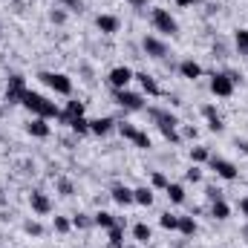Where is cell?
I'll return each mask as SVG.
<instances>
[{
	"label": "cell",
	"mask_w": 248,
	"mask_h": 248,
	"mask_svg": "<svg viewBox=\"0 0 248 248\" xmlns=\"http://www.w3.org/2000/svg\"><path fill=\"white\" fill-rule=\"evenodd\" d=\"M185 179L187 182H202V168H199V165H190L185 170Z\"/></svg>",
	"instance_id": "8d00e7d4"
},
{
	"label": "cell",
	"mask_w": 248,
	"mask_h": 248,
	"mask_svg": "<svg viewBox=\"0 0 248 248\" xmlns=\"http://www.w3.org/2000/svg\"><path fill=\"white\" fill-rule=\"evenodd\" d=\"M234 144H237V150H243V153L248 156V139H237Z\"/></svg>",
	"instance_id": "ee69618b"
},
{
	"label": "cell",
	"mask_w": 248,
	"mask_h": 248,
	"mask_svg": "<svg viewBox=\"0 0 248 248\" xmlns=\"http://www.w3.org/2000/svg\"><path fill=\"white\" fill-rule=\"evenodd\" d=\"M133 144H136L139 150H150V147H153V139H150L144 130H139V133L133 136Z\"/></svg>",
	"instance_id": "f546056e"
},
{
	"label": "cell",
	"mask_w": 248,
	"mask_h": 248,
	"mask_svg": "<svg viewBox=\"0 0 248 248\" xmlns=\"http://www.w3.org/2000/svg\"><path fill=\"white\" fill-rule=\"evenodd\" d=\"M136 81L141 84V93H147V95H162V87L156 84L153 75H147V72H136Z\"/></svg>",
	"instance_id": "e0dca14e"
},
{
	"label": "cell",
	"mask_w": 248,
	"mask_h": 248,
	"mask_svg": "<svg viewBox=\"0 0 248 248\" xmlns=\"http://www.w3.org/2000/svg\"><path fill=\"white\" fill-rule=\"evenodd\" d=\"M179 75H182V78H187V81L202 78V63L193 61V58H185V61L179 63Z\"/></svg>",
	"instance_id": "2e32d148"
},
{
	"label": "cell",
	"mask_w": 248,
	"mask_h": 248,
	"mask_svg": "<svg viewBox=\"0 0 248 248\" xmlns=\"http://www.w3.org/2000/svg\"><path fill=\"white\" fill-rule=\"evenodd\" d=\"M116 133H119L122 139H127V141H133V136L139 133V127H136L133 122H119L116 124Z\"/></svg>",
	"instance_id": "83f0119b"
},
{
	"label": "cell",
	"mask_w": 248,
	"mask_h": 248,
	"mask_svg": "<svg viewBox=\"0 0 248 248\" xmlns=\"http://www.w3.org/2000/svg\"><path fill=\"white\" fill-rule=\"evenodd\" d=\"M211 217H214V219H219V222H225V219L231 217V205H228L225 199H217V202H211Z\"/></svg>",
	"instance_id": "603a6c76"
},
{
	"label": "cell",
	"mask_w": 248,
	"mask_h": 248,
	"mask_svg": "<svg viewBox=\"0 0 248 248\" xmlns=\"http://www.w3.org/2000/svg\"><path fill=\"white\" fill-rule=\"evenodd\" d=\"M61 9H69V12H81V0H61Z\"/></svg>",
	"instance_id": "ab89813d"
},
{
	"label": "cell",
	"mask_w": 248,
	"mask_h": 248,
	"mask_svg": "<svg viewBox=\"0 0 248 248\" xmlns=\"http://www.w3.org/2000/svg\"><path fill=\"white\" fill-rule=\"evenodd\" d=\"M159 225H162L165 231H176V228H179V217H176V214H162V217H159Z\"/></svg>",
	"instance_id": "1f68e13d"
},
{
	"label": "cell",
	"mask_w": 248,
	"mask_h": 248,
	"mask_svg": "<svg viewBox=\"0 0 248 248\" xmlns=\"http://www.w3.org/2000/svg\"><path fill=\"white\" fill-rule=\"evenodd\" d=\"M38 78H41L55 95H63V98L72 95V78H69L66 72H38Z\"/></svg>",
	"instance_id": "3957f363"
},
{
	"label": "cell",
	"mask_w": 248,
	"mask_h": 248,
	"mask_svg": "<svg viewBox=\"0 0 248 248\" xmlns=\"http://www.w3.org/2000/svg\"><path fill=\"white\" fill-rule=\"evenodd\" d=\"M208 165H211V170H214L219 179H225V182H234V179L240 176L237 165H234V162H228V159H222V156H211V159H208Z\"/></svg>",
	"instance_id": "52a82bcc"
},
{
	"label": "cell",
	"mask_w": 248,
	"mask_h": 248,
	"mask_svg": "<svg viewBox=\"0 0 248 248\" xmlns=\"http://www.w3.org/2000/svg\"><path fill=\"white\" fill-rule=\"evenodd\" d=\"M26 78L20 75V72H15V75H9V84H6V93H3V101L12 107V104H20L23 101V95H26Z\"/></svg>",
	"instance_id": "5b68a950"
},
{
	"label": "cell",
	"mask_w": 248,
	"mask_h": 248,
	"mask_svg": "<svg viewBox=\"0 0 248 248\" xmlns=\"http://www.w3.org/2000/svg\"><path fill=\"white\" fill-rule=\"evenodd\" d=\"M124 248H141V246H139V243H136V246H124Z\"/></svg>",
	"instance_id": "c3c4849f"
},
{
	"label": "cell",
	"mask_w": 248,
	"mask_h": 248,
	"mask_svg": "<svg viewBox=\"0 0 248 248\" xmlns=\"http://www.w3.org/2000/svg\"><path fill=\"white\" fill-rule=\"evenodd\" d=\"M26 133L32 136V139H49V133H52V127L46 119H41V116H35L32 122L26 124Z\"/></svg>",
	"instance_id": "4fadbf2b"
},
{
	"label": "cell",
	"mask_w": 248,
	"mask_h": 248,
	"mask_svg": "<svg viewBox=\"0 0 248 248\" xmlns=\"http://www.w3.org/2000/svg\"><path fill=\"white\" fill-rule=\"evenodd\" d=\"M78 116H84V101H66V107L61 110V116H58V122L61 124H69L72 119H78Z\"/></svg>",
	"instance_id": "9a60e30c"
},
{
	"label": "cell",
	"mask_w": 248,
	"mask_h": 248,
	"mask_svg": "<svg viewBox=\"0 0 248 248\" xmlns=\"http://www.w3.org/2000/svg\"><path fill=\"white\" fill-rule=\"evenodd\" d=\"M52 228H55L58 234H69V231H72V219H69V217H55V219H52Z\"/></svg>",
	"instance_id": "d6a6232c"
},
{
	"label": "cell",
	"mask_w": 248,
	"mask_h": 248,
	"mask_svg": "<svg viewBox=\"0 0 248 248\" xmlns=\"http://www.w3.org/2000/svg\"><path fill=\"white\" fill-rule=\"evenodd\" d=\"M150 187H156V190H165V187H168V176H165L162 170H153V173H150Z\"/></svg>",
	"instance_id": "836d02e7"
},
{
	"label": "cell",
	"mask_w": 248,
	"mask_h": 248,
	"mask_svg": "<svg viewBox=\"0 0 248 248\" xmlns=\"http://www.w3.org/2000/svg\"><path fill=\"white\" fill-rule=\"evenodd\" d=\"M133 240H136L139 246H147V243L153 240V228H150L147 222H136V225H133Z\"/></svg>",
	"instance_id": "ffe728a7"
},
{
	"label": "cell",
	"mask_w": 248,
	"mask_h": 248,
	"mask_svg": "<svg viewBox=\"0 0 248 248\" xmlns=\"http://www.w3.org/2000/svg\"><path fill=\"white\" fill-rule=\"evenodd\" d=\"M72 228H78V231L93 228V217H90V214H75V217H72Z\"/></svg>",
	"instance_id": "4dcf8cb0"
},
{
	"label": "cell",
	"mask_w": 248,
	"mask_h": 248,
	"mask_svg": "<svg viewBox=\"0 0 248 248\" xmlns=\"http://www.w3.org/2000/svg\"><path fill=\"white\" fill-rule=\"evenodd\" d=\"M66 127H69L75 136H87V133H90V119H87V116H78V119H72Z\"/></svg>",
	"instance_id": "484cf974"
},
{
	"label": "cell",
	"mask_w": 248,
	"mask_h": 248,
	"mask_svg": "<svg viewBox=\"0 0 248 248\" xmlns=\"http://www.w3.org/2000/svg\"><path fill=\"white\" fill-rule=\"evenodd\" d=\"M182 237H193L196 231H199V225H196V219L193 217H179V228H176Z\"/></svg>",
	"instance_id": "d4e9b609"
},
{
	"label": "cell",
	"mask_w": 248,
	"mask_h": 248,
	"mask_svg": "<svg viewBox=\"0 0 248 248\" xmlns=\"http://www.w3.org/2000/svg\"><path fill=\"white\" fill-rule=\"evenodd\" d=\"M165 193H168V199L173 202V205H185V185H179V182H168L165 187Z\"/></svg>",
	"instance_id": "7402d4cb"
},
{
	"label": "cell",
	"mask_w": 248,
	"mask_h": 248,
	"mask_svg": "<svg viewBox=\"0 0 248 248\" xmlns=\"http://www.w3.org/2000/svg\"><path fill=\"white\" fill-rule=\"evenodd\" d=\"M44 101H46V95H41V93H35V90H26V95H23L20 107H26L32 116H38V113H41V107H44Z\"/></svg>",
	"instance_id": "5bb4252c"
},
{
	"label": "cell",
	"mask_w": 248,
	"mask_h": 248,
	"mask_svg": "<svg viewBox=\"0 0 248 248\" xmlns=\"http://www.w3.org/2000/svg\"><path fill=\"white\" fill-rule=\"evenodd\" d=\"M202 116H205V119H217L219 113H217V107H214V104H205V107H202Z\"/></svg>",
	"instance_id": "60d3db41"
},
{
	"label": "cell",
	"mask_w": 248,
	"mask_h": 248,
	"mask_svg": "<svg viewBox=\"0 0 248 248\" xmlns=\"http://www.w3.org/2000/svg\"><path fill=\"white\" fill-rule=\"evenodd\" d=\"M113 101L124 113H141L144 110V98L139 93H133V90H113Z\"/></svg>",
	"instance_id": "8992f818"
},
{
	"label": "cell",
	"mask_w": 248,
	"mask_h": 248,
	"mask_svg": "<svg viewBox=\"0 0 248 248\" xmlns=\"http://www.w3.org/2000/svg\"><path fill=\"white\" fill-rule=\"evenodd\" d=\"M95 29H98L101 35H116V32L122 29V20H119L116 15H98V17H95Z\"/></svg>",
	"instance_id": "8fae6325"
},
{
	"label": "cell",
	"mask_w": 248,
	"mask_h": 248,
	"mask_svg": "<svg viewBox=\"0 0 248 248\" xmlns=\"http://www.w3.org/2000/svg\"><path fill=\"white\" fill-rule=\"evenodd\" d=\"M116 222H119V217L110 214V211H95V214H93V225H98V228H107V231H110Z\"/></svg>",
	"instance_id": "44dd1931"
},
{
	"label": "cell",
	"mask_w": 248,
	"mask_h": 248,
	"mask_svg": "<svg viewBox=\"0 0 248 248\" xmlns=\"http://www.w3.org/2000/svg\"><path fill=\"white\" fill-rule=\"evenodd\" d=\"M237 81H240L237 72H214L211 75V93L217 98H231L237 90Z\"/></svg>",
	"instance_id": "7a4b0ae2"
},
{
	"label": "cell",
	"mask_w": 248,
	"mask_h": 248,
	"mask_svg": "<svg viewBox=\"0 0 248 248\" xmlns=\"http://www.w3.org/2000/svg\"><path fill=\"white\" fill-rule=\"evenodd\" d=\"M136 78V72L130 69V66H113L110 72H107V84L113 87V90H130V81Z\"/></svg>",
	"instance_id": "ba28073f"
},
{
	"label": "cell",
	"mask_w": 248,
	"mask_h": 248,
	"mask_svg": "<svg viewBox=\"0 0 248 248\" xmlns=\"http://www.w3.org/2000/svg\"><path fill=\"white\" fill-rule=\"evenodd\" d=\"M240 214L248 219V196H243V199H240Z\"/></svg>",
	"instance_id": "f6af8a7d"
},
{
	"label": "cell",
	"mask_w": 248,
	"mask_h": 248,
	"mask_svg": "<svg viewBox=\"0 0 248 248\" xmlns=\"http://www.w3.org/2000/svg\"><path fill=\"white\" fill-rule=\"evenodd\" d=\"M196 3H199V0H176L179 9H190V6H196Z\"/></svg>",
	"instance_id": "7dc6e473"
},
{
	"label": "cell",
	"mask_w": 248,
	"mask_h": 248,
	"mask_svg": "<svg viewBox=\"0 0 248 248\" xmlns=\"http://www.w3.org/2000/svg\"><path fill=\"white\" fill-rule=\"evenodd\" d=\"M141 49H144V55L153 58V61H162V58L168 55V44H165L162 38H156V35H144V38H141Z\"/></svg>",
	"instance_id": "9c48e42d"
},
{
	"label": "cell",
	"mask_w": 248,
	"mask_h": 248,
	"mask_svg": "<svg viewBox=\"0 0 248 248\" xmlns=\"http://www.w3.org/2000/svg\"><path fill=\"white\" fill-rule=\"evenodd\" d=\"M150 23H153V29H156L159 35H170V38H173V35L179 32V23H176V17H173L168 9H162V6L150 12Z\"/></svg>",
	"instance_id": "277c9868"
},
{
	"label": "cell",
	"mask_w": 248,
	"mask_h": 248,
	"mask_svg": "<svg viewBox=\"0 0 248 248\" xmlns=\"http://www.w3.org/2000/svg\"><path fill=\"white\" fill-rule=\"evenodd\" d=\"M29 208H32V214H38V217H49V214H52V199H49V193L32 190V193H29Z\"/></svg>",
	"instance_id": "30bf717a"
},
{
	"label": "cell",
	"mask_w": 248,
	"mask_h": 248,
	"mask_svg": "<svg viewBox=\"0 0 248 248\" xmlns=\"http://www.w3.org/2000/svg\"><path fill=\"white\" fill-rule=\"evenodd\" d=\"M107 248H124V222L122 219L110 228V246Z\"/></svg>",
	"instance_id": "cb8c5ba5"
},
{
	"label": "cell",
	"mask_w": 248,
	"mask_h": 248,
	"mask_svg": "<svg viewBox=\"0 0 248 248\" xmlns=\"http://www.w3.org/2000/svg\"><path fill=\"white\" fill-rule=\"evenodd\" d=\"M110 196H113L116 205H133V187H127V185H113Z\"/></svg>",
	"instance_id": "d6986e66"
},
{
	"label": "cell",
	"mask_w": 248,
	"mask_h": 248,
	"mask_svg": "<svg viewBox=\"0 0 248 248\" xmlns=\"http://www.w3.org/2000/svg\"><path fill=\"white\" fill-rule=\"evenodd\" d=\"M147 116L156 122V127H159V133L170 141V144H182V133H179V116H173L170 110H159V107H150L147 110Z\"/></svg>",
	"instance_id": "6da1fadb"
},
{
	"label": "cell",
	"mask_w": 248,
	"mask_h": 248,
	"mask_svg": "<svg viewBox=\"0 0 248 248\" xmlns=\"http://www.w3.org/2000/svg\"><path fill=\"white\" fill-rule=\"evenodd\" d=\"M208 159H211V150H208V147H202V144L190 147V162H193V165H202V162H208Z\"/></svg>",
	"instance_id": "f1b7e54d"
},
{
	"label": "cell",
	"mask_w": 248,
	"mask_h": 248,
	"mask_svg": "<svg viewBox=\"0 0 248 248\" xmlns=\"http://www.w3.org/2000/svg\"><path fill=\"white\" fill-rule=\"evenodd\" d=\"M205 196H208L211 202H217V199H222V190H217V187H208V190H205Z\"/></svg>",
	"instance_id": "b9f144b4"
},
{
	"label": "cell",
	"mask_w": 248,
	"mask_h": 248,
	"mask_svg": "<svg viewBox=\"0 0 248 248\" xmlns=\"http://www.w3.org/2000/svg\"><path fill=\"white\" fill-rule=\"evenodd\" d=\"M55 185H58V193H61V196H72V193H75V187H72L69 179H58Z\"/></svg>",
	"instance_id": "74e56055"
},
{
	"label": "cell",
	"mask_w": 248,
	"mask_h": 248,
	"mask_svg": "<svg viewBox=\"0 0 248 248\" xmlns=\"http://www.w3.org/2000/svg\"><path fill=\"white\" fill-rule=\"evenodd\" d=\"M208 130H211V133H222V130H225V122H222L219 116H217V119H208Z\"/></svg>",
	"instance_id": "f35d334b"
},
{
	"label": "cell",
	"mask_w": 248,
	"mask_h": 248,
	"mask_svg": "<svg viewBox=\"0 0 248 248\" xmlns=\"http://www.w3.org/2000/svg\"><path fill=\"white\" fill-rule=\"evenodd\" d=\"M234 46L240 55H248V29H237L234 32Z\"/></svg>",
	"instance_id": "4316f807"
},
{
	"label": "cell",
	"mask_w": 248,
	"mask_h": 248,
	"mask_svg": "<svg viewBox=\"0 0 248 248\" xmlns=\"http://www.w3.org/2000/svg\"><path fill=\"white\" fill-rule=\"evenodd\" d=\"M182 136H187V139H196V136H199V130H196V127H185V130H182Z\"/></svg>",
	"instance_id": "bcb514c9"
},
{
	"label": "cell",
	"mask_w": 248,
	"mask_h": 248,
	"mask_svg": "<svg viewBox=\"0 0 248 248\" xmlns=\"http://www.w3.org/2000/svg\"><path fill=\"white\" fill-rule=\"evenodd\" d=\"M133 205H141V208H150L153 205V187H133Z\"/></svg>",
	"instance_id": "ac0fdd59"
},
{
	"label": "cell",
	"mask_w": 248,
	"mask_h": 248,
	"mask_svg": "<svg viewBox=\"0 0 248 248\" xmlns=\"http://www.w3.org/2000/svg\"><path fill=\"white\" fill-rule=\"evenodd\" d=\"M49 23H55V26H63V23H66V9L55 6V9L49 12Z\"/></svg>",
	"instance_id": "d590c367"
},
{
	"label": "cell",
	"mask_w": 248,
	"mask_h": 248,
	"mask_svg": "<svg viewBox=\"0 0 248 248\" xmlns=\"http://www.w3.org/2000/svg\"><path fill=\"white\" fill-rule=\"evenodd\" d=\"M130 9H147V0H127Z\"/></svg>",
	"instance_id": "7bdbcfd3"
},
{
	"label": "cell",
	"mask_w": 248,
	"mask_h": 248,
	"mask_svg": "<svg viewBox=\"0 0 248 248\" xmlns=\"http://www.w3.org/2000/svg\"><path fill=\"white\" fill-rule=\"evenodd\" d=\"M23 231H26L29 237H44V225H41V222H35V219L23 222Z\"/></svg>",
	"instance_id": "e575fe53"
},
{
	"label": "cell",
	"mask_w": 248,
	"mask_h": 248,
	"mask_svg": "<svg viewBox=\"0 0 248 248\" xmlns=\"http://www.w3.org/2000/svg\"><path fill=\"white\" fill-rule=\"evenodd\" d=\"M116 119H110V116H104V119H93L90 122V133L93 136H98V139H104V136H110L113 130H116Z\"/></svg>",
	"instance_id": "7c38bea8"
}]
</instances>
